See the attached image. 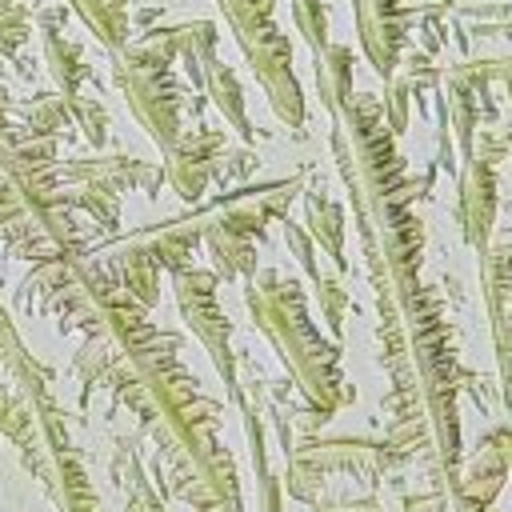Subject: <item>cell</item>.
Segmentation results:
<instances>
[{"label":"cell","mask_w":512,"mask_h":512,"mask_svg":"<svg viewBox=\"0 0 512 512\" xmlns=\"http://www.w3.org/2000/svg\"><path fill=\"white\" fill-rule=\"evenodd\" d=\"M164 152H168V160L160 172L184 200H200L208 180H216L224 168V140L208 128H196L192 136H176Z\"/></svg>","instance_id":"9c48e42d"},{"label":"cell","mask_w":512,"mask_h":512,"mask_svg":"<svg viewBox=\"0 0 512 512\" xmlns=\"http://www.w3.org/2000/svg\"><path fill=\"white\" fill-rule=\"evenodd\" d=\"M24 128L40 132V136H56L64 124H72V100L68 96H36L24 104Z\"/></svg>","instance_id":"2e32d148"},{"label":"cell","mask_w":512,"mask_h":512,"mask_svg":"<svg viewBox=\"0 0 512 512\" xmlns=\"http://www.w3.org/2000/svg\"><path fill=\"white\" fill-rule=\"evenodd\" d=\"M116 84L128 96V108L144 124V132L160 148H168L180 136L184 92L176 84L168 48L152 32H144L136 44H124L116 52Z\"/></svg>","instance_id":"5b68a950"},{"label":"cell","mask_w":512,"mask_h":512,"mask_svg":"<svg viewBox=\"0 0 512 512\" xmlns=\"http://www.w3.org/2000/svg\"><path fill=\"white\" fill-rule=\"evenodd\" d=\"M316 508L320 512H380V504L372 496H348V500H336V504H320L316 500Z\"/></svg>","instance_id":"44dd1931"},{"label":"cell","mask_w":512,"mask_h":512,"mask_svg":"<svg viewBox=\"0 0 512 512\" xmlns=\"http://www.w3.org/2000/svg\"><path fill=\"white\" fill-rule=\"evenodd\" d=\"M308 236L336 260V268L344 272V204L328 200V196H312L308 200Z\"/></svg>","instance_id":"9a60e30c"},{"label":"cell","mask_w":512,"mask_h":512,"mask_svg":"<svg viewBox=\"0 0 512 512\" xmlns=\"http://www.w3.org/2000/svg\"><path fill=\"white\" fill-rule=\"evenodd\" d=\"M172 288H176V308L184 316V324L196 332V340L204 344V352L212 356L224 388L244 400L240 380H236V348H232V320L224 316L220 300H216V272L208 268H180L172 272Z\"/></svg>","instance_id":"ba28073f"},{"label":"cell","mask_w":512,"mask_h":512,"mask_svg":"<svg viewBox=\"0 0 512 512\" xmlns=\"http://www.w3.org/2000/svg\"><path fill=\"white\" fill-rule=\"evenodd\" d=\"M332 156L348 188L372 288H412L424 268V220L404 156L396 152V132L384 124L376 96L352 92L332 108Z\"/></svg>","instance_id":"7a4b0ae2"},{"label":"cell","mask_w":512,"mask_h":512,"mask_svg":"<svg viewBox=\"0 0 512 512\" xmlns=\"http://www.w3.org/2000/svg\"><path fill=\"white\" fill-rule=\"evenodd\" d=\"M96 320L76 352L80 396L108 392L156 448V472L192 512H244L232 452L220 440V412L176 356L148 308L128 296L100 264H92Z\"/></svg>","instance_id":"6da1fadb"},{"label":"cell","mask_w":512,"mask_h":512,"mask_svg":"<svg viewBox=\"0 0 512 512\" xmlns=\"http://www.w3.org/2000/svg\"><path fill=\"white\" fill-rule=\"evenodd\" d=\"M500 188H496V164L484 156H468L460 184H456V224L472 248H484L496 224Z\"/></svg>","instance_id":"30bf717a"},{"label":"cell","mask_w":512,"mask_h":512,"mask_svg":"<svg viewBox=\"0 0 512 512\" xmlns=\"http://www.w3.org/2000/svg\"><path fill=\"white\" fill-rule=\"evenodd\" d=\"M72 120H76V124H84V132H88V140H92V144H100V140H104V132H108V112H104L96 100L72 96Z\"/></svg>","instance_id":"ffe728a7"},{"label":"cell","mask_w":512,"mask_h":512,"mask_svg":"<svg viewBox=\"0 0 512 512\" xmlns=\"http://www.w3.org/2000/svg\"><path fill=\"white\" fill-rule=\"evenodd\" d=\"M252 76L260 80L272 112L284 124H304V88L292 72V44L276 24L272 0H216Z\"/></svg>","instance_id":"277c9868"},{"label":"cell","mask_w":512,"mask_h":512,"mask_svg":"<svg viewBox=\"0 0 512 512\" xmlns=\"http://www.w3.org/2000/svg\"><path fill=\"white\" fill-rule=\"evenodd\" d=\"M316 84H320V100L328 112L344 104L352 96V52L340 44H328L324 52H316Z\"/></svg>","instance_id":"5bb4252c"},{"label":"cell","mask_w":512,"mask_h":512,"mask_svg":"<svg viewBox=\"0 0 512 512\" xmlns=\"http://www.w3.org/2000/svg\"><path fill=\"white\" fill-rule=\"evenodd\" d=\"M408 452L396 440L380 436H316L300 448H292L288 464V496L316 504L320 488L332 472L360 476V480H380L388 468H396Z\"/></svg>","instance_id":"8992f818"},{"label":"cell","mask_w":512,"mask_h":512,"mask_svg":"<svg viewBox=\"0 0 512 512\" xmlns=\"http://www.w3.org/2000/svg\"><path fill=\"white\" fill-rule=\"evenodd\" d=\"M292 16H296V28L304 32V40L312 44V52H324L328 48V8H324V0H292Z\"/></svg>","instance_id":"ac0fdd59"},{"label":"cell","mask_w":512,"mask_h":512,"mask_svg":"<svg viewBox=\"0 0 512 512\" xmlns=\"http://www.w3.org/2000/svg\"><path fill=\"white\" fill-rule=\"evenodd\" d=\"M28 40V12L16 0H0V52L16 56Z\"/></svg>","instance_id":"d6986e66"},{"label":"cell","mask_w":512,"mask_h":512,"mask_svg":"<svg viewBox=\"0 0 512 512\" xmlns=\"http://www.w3.org/2000/svg\"><path fill=\"white\" fill-rule=\"evenodd\" d=\"M180 64H184V72L208 92V100L228 116V124L240 128V136H244V144H248V136H252V120H248V108H244V88H240L236 72L216 56V48L192 52V56H184Z\"/></svg>","instance_id":"8fae6325"},{"label":"cell","mask_w":512,"mask_h":512,"mask_svg":"<svg viewBox=\"0 0 512 512\" xmlns=\"http://www.w3.org/2000/svg\"><path fill=\"white\" fill-rule=\"evenodd\" d=\"M56 176L68 192V200L84 212H92L100 224L120 220V192L124 188H156L164 176L152 164L128 160V156H100V160H68L56 164Z\"/></svg>","instance_id":"52a82bcc"},{"label":"cell","mask_w":512,"mask_h":512,"mask_svg":"<svg viewBox=\"0 0 512 512\" xmlns=\"http://www.w3.org/2000/svg\"><path fill=\"white\" fill-rule=\"evenodd\" d=\"M0 368H4V372H12V376L44 372V364H40V360L20 344V336H16V328H12L8 312H4V304H0Z\"/></svg>","instance_id":"e0dca14e"},{"label":"cell","mask_w":512,"mask_h":512,"mask_svg":"<svg viewBox=\"0 0 512 512\" xmlns=\"http://www.w3.org/2000/svg\"><path fill=\"white\" fill-rule=\"evenodd\" d=\"M248 316L256 320V328L268 336V344L280 352L284 368L292 372L296 388L304 392L312 420H328L348 388H344V372H340V344L320 336L316 320L308 316V296L304 284L268 268V272H252L248 276Z\"/></svg>","instance_id":"3957f363"},{"label":"cell","mask_w":512,"mask_h":512,"mask_svg":"<svg viewBox=\"0 0 512 512\" xmlns=\"http://www.w3.org/2000/svg\"><path fill=\"white\" fill-rule=\"evenodd\" d=\"M40 36H44V56H48V72H52V80H60V92H64L68 100L80 96V80L88 76L80 48L60 32V20H44Z\"/></svg>","instance_id":"7c38bea8"},{"label":"cell","mask_w":512,"mask_h":512,"mask_svg":"<svg viewBox=\"0 0 512 512\" xmlns=\"http://www.w3.org/2000/svg\"><path fill=\"white\" fill-rule=\"evenodd\" d=\"M68 4L108 52H120L128 44V0H68Z\"/></svg>","instance_id":"4fadbf2b"}]
</instances>
